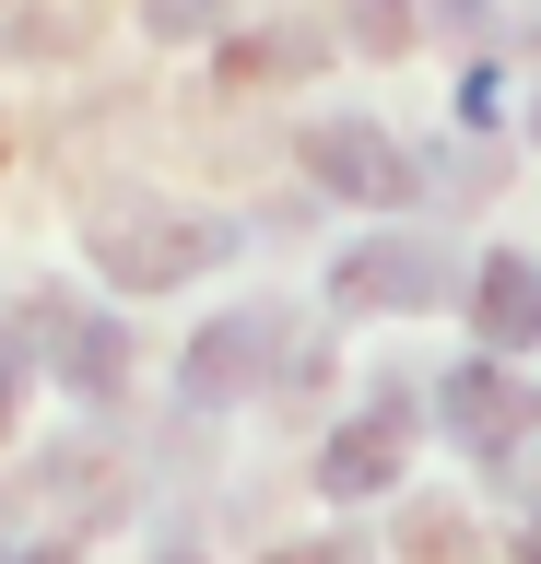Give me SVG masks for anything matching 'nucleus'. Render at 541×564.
Here are the masks:
<instances>
[{"label": "nucleus", "mask_w": 541, "mask_h": 564, "mask_svg": "<svg viewBox=\"0 0 541 564\" xmlns=\"http://www.w3.org/2000/svg\"><path fill=\"white\" fill-rule=\"evenodd\" d=\"M483 329L495 341H541V271L530 259H495L483 271Z\"/></svg>", "instance_id": "6"}, {"label": "nucleus", "mask_w": 541, "mask_h": 564, "mask_svg": "<svg viewBox=\"0 0 541 564\" xmlns=\"http://www.w3.org/2000/svg\"><path fill=\"white\" fill-rule=\"evenodd\" d=\"M318 165L354 176V200H412V165H400L377 130H318Z\"/></svg>", "instance_id": "4"}, {"label": "nucleus", "mask_w": 541, "mask_h": 564, "mask_svg": "<svg viewBox=\"0 0 541 564\" xmlns=\"http://www.w3.org/2000/svg\"><path fill=\"white\" fill-rule=\"evenodd\" d=\"M518 412H530V400H518V377H495V365H459V377H447V423H459L470 447H506Z\"/></svg>", "instance_id": "2"}, {"label": "nucleus", "mask_w": 541, "mask_h": 564, "mask_svg": "<svg viewBox=\"0 0 541 564\" xmlns=\"http://www.w3.org/2000/svg\"><path fill=\"white\" fill-rule=\"evenodd\" d=\"M12 400H24V352H12V329H0V435H12Z\"/></svg>", "instance_id": "7"}, {"label": "nucleus", "mask_w": 541, "mask_h": 564, "mask_svg": "<svg viewBox=\"0 0 541 564\" xmlns=\"http://www.w3.org/2000/svg\"><path fill=\"white\" fill-rule=\"evenodd\" d=\"M342 294H365V306H412V294H435V259H424V247H365V259H342Z\"/></svg>", "instance_id": "5"}, {"label": "nucleus", "mask_w": 541, "mask_h": 564, "mask_svg": "<svg viewBox=\"0 0 541 564\" xmlns=\"http://www.w3.org/2000/svg\"><path fill=\"white\" fill-rule=\"evenodd\" d=\"M224 224L213 212H142V200H107L95 212V259H107V282H188L224 259Z\"/></svg>", "instance_id": "1"}, {"label": "nucleus", "mask_w": 541, "mask_h": 564, "mask_svg": "<svg viewBox=\"0 0 541 564\" xmlns=\"http://www.w3.org/2000/svg\"><path fill=\"white\" fill-rule=\"evenodd\" d=\"M259 352H271V317H224L213 341L188 352V388H201V400H236V388L259 377Z\"/></svg>", "instance_id": "3"}]
</instances>
